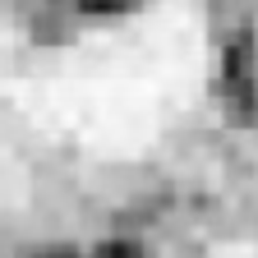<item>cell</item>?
<instances>
[{
  "label": "cell",
  "mask_w": 258,
  "mask_h": 258,
  "mask_svg": "<svg viewBox=\"0 0 258 258\" xmlns=\"http://www.w3.org/2000/svg\"><path fill=\"white\" fill-rule=\"evenodd\" d=\"M208 79V19L194 0H157L51 55L19 97L32 115L97 152H139Z\"/></svg>",
  "instance_id": "obj_1"
}]
</instances>
